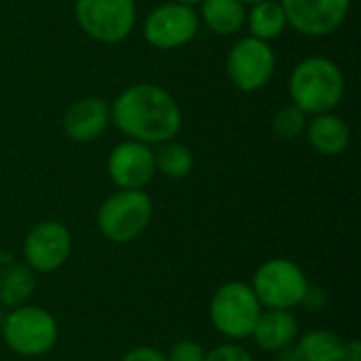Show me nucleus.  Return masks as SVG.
<instances>
[{
    "label": "nucleus",
    "instance_id": "12",
    "mask_svg": "<svg viewBox=\"0 0 361 361\" xmlns=\"http://www.w3.org/2000/svg\"><path fill=\"white\" fill-rule=\"evenodd\" d=\"M157 173L154 150L148 144L125 140L108 157V176L118 188L144 190Z\"/></svg>",
    "mask_w": 361,
    "mask_h": 361
},
{
    "label": "nucleus",
    "instance_id": "27",
    "mask_svg": "<svg viewBox=\"0 0 361 361\" xmlns=\"http://www.w3.org/2000/svg\"><path fill=\"white\" fill-rule=\"evenodd\" d=\"M273 355H275L273 361H305L302 355H300V351H298V347H296V343L286 347V349H281V351H275Z\"/></svg>",
    "mask_w": 361,
    "mask_h": 361
},
{
    "label": "nucleus",
    "instance_id": "26",
    "mask_svg": "<svg viewBox=\"0 0 361 361\" xmlns=\"http://www.w3.org/2000/svg\"><path fill=\"white\" fill-rule=\"evenodd\" d=\"M341 361H361V343L357 338L345 343V349H343Z\"/></svg>",
    "mask_w": 361,
    "mask_h": 361
},
{
    "label": "nucleus",
    "instance_id": "9",
    "mask_svg": "<svg viewBox=\"0 0 361 361\" xmlns=\"http://www.w3.org/2000/svg\"><path fill=\"white\" fill-rule=\"evenodd\" d=\"M199 15L190 4L165 2L152 8L144 21V36L150 47L171 51L188 44L199 32Z\"/></svg>",
    "mask_w": 361,
    "mask_h": 361
},
{
    "label": "nucleus",
    "instance_id": "2",
    "mask_svg": "<svg viewBox=\"0 0 361 361\" xmlns=\"http://www.w3.org/2000/svg\"><path fill=\"white\" fill-rule=\"evenodd\" d=\"M290 97L305 114L332 112L345 97V74L328 57H307L290 74Z\"/></svg>",
    "mask_w": 361,
    "mask_h": 361
},
{
    "label": "nucleus",
    "instance_id": "14",
    "mask_svg": "<svg viewBox=\"0 0 361 361\" xmlns=\"http://www.w3.org/2000/svg\"><path fill=\"white\" fill-rule=\"evenodd\" d=\"M298 336H300V324L294 311H283V309H262L256 328L252 332L254 343L267 353H275L294 345Z\"/></svg>",
    "mask_w": 361,
    "mask_h": 361
},
{
    "label": "nucleus",
    "instance_id": "18",
    "mask_svg": "<svg viewBox=\"0 0 361 361\" xmlns=\"http://www.w3.org/2000/svg\"><path fill=\"white\" fill-rule=\"evenodd\" d=\"M245 23L250 27V36L260 38L264 42L279 38L283 34V30L288 27L286 11H283L281 2H277V0H264V2L254 4L252 11L247 13Z\"/></svg>",
    "mask_w": 361,
    "mask_h": 361
},
{
    "label": "nucleus",
    "instance_id": "25",
    "mask_svg": "<svg viewBox=\"0 0 361 361\" xmlns=\"http://www.w3.org/2000/svg\"><path fill=\"white\" fill-rule=\"evenodd\" d=\"M326 302H328L326 292H324L322 288H317V286H309V290H307V294H305L300 307H307L309 311L317 313V311H322V309L326 307Z\"/></svg>",
    "mask_w": 361,
    "mask_h": 361
},
{
    "label": "nucleus",
    "instance_id": "30",
    "mask_svg": "<svg viewBox=\"0 0 361 361\" xmlns=\"http://www.w3.org/2000/svg\"><path fill=\"white\" fill-rule=\"evenodd\" d=\"M4 317H6V309L0 307V328H2V324H4Z\"/></svg>",
    "mask_w": 361,
    "mask_h": 361
},
{
    "label": "nucleus",
    "instance_id": "31",
    "mask_svg": "<svg viewBox=\"0 0 361 361\" xmlns=\"http://www.w3.org/2000/svg\"><path fill=\"white\" fill-rule=\"evenodd\" d=\"M239 2H243V4H250V6H254V4H258V2H264V0H239Z\"/></svg>",
    "mask_w": 361,
    "mask_h": 361
},
{
    "label": "nucleus",
    "instance_id": "8",
    "mask_svg": "<svg viewBox=\"0 0 361 361\" xmlns=\"http://www.w3.org/2000/svg\"><path fill=\"white\" fill-rule=\"evenodd\" d=\"M275 53L269 42L245 36L237 40L226 57V74L231 82L245 93L260 91L275 74Z\"/></svg>",
    "mask_w": 361,
    "mask_h": 361
},
{
    "label": "nucleus",
    "instance_id": "6",
    "mask_svg": "<svg viewBox=\"0 0 361 361\" xmlns=\"http://www.w3.org/2000/svg\"><path fill=\"white\" fill-rule=\"evenodd\" d=\"M250 286L262 309L294 311L302 305V298L311 283L305 271L294 260L271 258L256 269Z\"/></svg>",
    "mask_w": 361,
    "mask_h": 361
},
{
    "label": "nucleus",
    "instance_id": "10",
    "mask_svg": "<svg viewBox=\"0 0 361 361\" xmlns=\"http://www.w3.org/2000/svg\"><path fill=\"white\" fill-rule=\"evenodd\" d=\"M72 254V233L57 220H44L30 228L23 239V260L34 273H53Z\"/></svg>",
    "mask_w": 361,
    "mask_h": 361
},
{
    "label": "nucleus",
    "instance_id": "4",
    "mask_svg": "<svg viewBox=\"0 0 361 361\" xmlns=\"http://www.w3.org/2000/svg\"><path fill=\"white\" fill-rule=\"evenodd\" d=\"M262 313V305L258 302L250 283L243 281H226L222 283L209 302V319L218 334L231 341L252 338L256 322Z\"/></svg>",
    "mask_w": 361,
    "mask_h": 361
},
{
    "label": "nucleus",
    "instance_id": "3",
    "mask_svg": "<svg viewBox=\"0 0 361 361\" xmlns=\"http://www.w3.org/2000/svg\"><path fill=\"white\" fill-rule=\"evenodd\" d=\"M0 334L13 353L21 357H40L57 345L59 326L47 309L21 305L6 311Z\"/></svg>",
    "mask_w": 361,
    "mask_h": 361
},
{
    "label": "nucleus",
    "instance_id": "15",
    "mask_svg": "<svg viewBox=\"0 0 361 361\" xmlns=\"http://www.w3.org/2000/svg\"><path fill=\"white\" fill-rule=\"evenodd\" d=\"M305 133H307L309 144L324 157H338L351 144L349 125L345 123V118H341L334 112H324V114L311 116Z\"/></svg>",
    "mask_w": 361,
    "mask_h": 361
},
{
    "label": "nucleus",
    "instance_id": "23",
    "mask_svg": "<svg viewBox=\"0 0 361 361\" xmlns=\"http://www.w3.org/2000/svg\"><path fill=\"white\" fill-rule=\"evenodd\" d=\"M205 360V351L203 347L192 341V338H184L171 345L169 353H167V361H203Z\"/></svg>",
    "mask_w": 361,
    "mask_h": 361
},
{
    "label": "nucleus",
    "instance_id": "16",
    "mask_svg": "<svg viewBox=\"0 0 361 361\" xmlns=\"http://www.w3.org/2000/svg\"><path fill=\"white\" fill-rule=\"evenodd\" d=\"M36 290V275L25 262H11L0 271V307L17 309L27 305Z\"/></svg>",
    "mask_w": 361,
    "mask_h": 361
},
{
    "label": "nucleus",
    "instance_id": "5",
    "mask_svg": "<svg viewBox=\"0 0 361 361\" xmlns=\"http://www.w3.org/2000/svg\"><path fill=\"white\" fill-rule=\"evenodd\" d=\"M152 218V199L144 190L118 188L97 209V228L112 243L137 239Z\"/></svg>",
    "mask_w": 361,
    "mask_h": 361
},
{
    "label": "nucleus",
    "instance_id": "1",
    "mask_svg": "<svg viewBox=\"0 0 361 361\" xmlns=\"http://www.w3.org/2000/svg\"><path fill=\"white\" fill-rule=\"evenodd\" d=\"M110 121L129 140L142 144H163L182 129V110L178 102L159 85L135 82L127 87L110 108Z\"/></svg>",
    "mask_w": 361,
    "mask_h": 361
},
{
    "label": "nucleus",
    "instance_id": "11",
    "mask_svg": "<svg viewBox=\"0 0 361 361\" xmlns=\"http://www.w3.org/2000/svg\"><path fill=\"white\" fill-rule=\"evenodd\" d=\"M288 25H292L296 32L313 38H324L336 32L349 11L351 0H279Z\"/></svg>",
    "mask_w": 361,
    "mask_h": 361
},
{
    "label": "nucleus",
    "instance_id": "19",
    "mask_svg": "<svg viewBox=\"0 0 361 361\" xmlns=\"http://www.w3.org/2000/svg\"><path fill=\"white\" fill-rule=\"evenodd\" d=\"M296 347L305 361H341L345 341L332 330H309L298 336Z\"/></svg>",
    "mask_w": 361,
    "mask_h": 361
},
{
    "label": "nucleus",
    "instance_id": "28",
    "mask_svg": "<svg viewBox=\"0 0 361 361\" xmlns=\"http://www.w3.org/2000/svg\"><path fill=\"white\" fill-rule=\"evenodd\" d=\"M11 262H13L11 254H6V252H4V250L0 247V271H2V269H4L6 264H11Z\"/></svg>",
    "mask_w": 361,
    "mask_h": 361
},
{
    "label": "nucleus",
    "instance_id": "22",
    "mask_svg": "<svg viewBox=\"0 0 361 361\" xmlns=\"http://www.w3.org/2000/svg\"><path fill=\"white\" fill-rule=\"evenodd\" d=\"M203 361H254V355L243 345L233 341V343H224V345L214 347L209 353H205Z\"/></svg>",
    "mask_w": 361,
    "mask_h": 361
},
{
    "label": "nucleus",
    "instance_id": "29",
    "mask_svg": "<svg viewBox=\"0 0 361 361\" xmlns=\"http://www.w3.org/2000/svg\"><path fill=\"white\" fill-rule=\"evenodd\" d=\"M173 2H182V4H190V6H195V4H201L203 0H173Z\"/></svg>",
    "mask_w": 361,
    "mask_h": 361
},
{
    "label": "nucleus",
    "instance_id": "21",
    "mask_svg": "<svg viewBox=\"0 0 361 361\" xmlns=\"http://www.w3.org/2000/svg\"><path fill=\"white\" fill-rule=\"evenodd\" d=\"M309 114H305L298 106L294 104H288V106H281L275 114H273V131L279 140H296L298 135L305 133L307 129V118Z\"/></svg>",
    "mask_w": 361,
    "mask_h": 361
},
{
    "label": "nucleus",
    "instance_id": "13",
    "mask_svg": "<svg viewBox=\"0 0 361 361\" xmlns=\"http://www.w3.org/2000/svg\"><path fill=\"white\" fill-rule=\"evenodd\" d=\"M110 123V106L102 97H82L63 114V131L70 140L87 144L97 140Z\"/></svg>",
    "mask_w": 361,
    "mask_h": 361
},
{
    "label": "nucleus",
    "instance_id": "24",
    "mask_svg": "<svg viewBox=\"0 0 361 361\" xmlns=\"http://www.w3.org/2000/svg\"><path fill=\"white\" fill-rule=\"evenodd\" d=\"M121 361H167V355L161 353V351L154 349V347L142 345V347L129 349V351L123 355V360Z\"/></svg>",
    "mask_w": 361,
    "mask_h": 361
},
{
    "label": "nucleus",
    "instance_id": "7",
    "mask_svg": "<svg viewBox=\"0 0 361 361\" xmlns=\"http://www.w3.org/2000/svg\"><path fill=\"white\" fill-rule=\"evenodd\" d=\"M74 15L80 30L104 44L125 40L135 27L133 0H76Z\"/></svg>",
    "mask_w": 361,
    "mask_h": 361
},
{
    "label": "nucleus",
    "instance_id": "17",
    "mask_svg": "<svg viewBox=\"0 0 361 361\" xmlns=\"http://www.w3.org/2000/svg\"><path fill=\"white\" fill-rule=\"evenodd\" d=\"M203 23L218 36L237 34L247 19L245 4L239 0H203L201 15Z\"/></svg>",
    "mask_w": 361,
    "mask_h": 361
},
{
    "label": "nucleus",
    "instance_id": "20",
    "mask_svg": "<svg viewBox=\"0 0 361 361\" xmlns=\"http://www.w3.org/2000/svg\"><path fill=\"white\" fill-rule=\"evenodd\" d=\"M154 165H157V171H161L163 176L171 180H182L192 171L195 159L186 144L169 140V142L159 144V148L154 150Z\"/></svg>",
    "mask_w": 361,
    "mask_h": 361
}]
</instances>
